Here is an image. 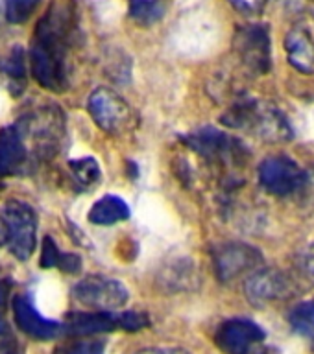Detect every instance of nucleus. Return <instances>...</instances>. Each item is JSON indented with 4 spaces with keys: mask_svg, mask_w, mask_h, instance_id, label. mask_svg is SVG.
<instances>
[{
    "mask_svg": "<svg viewBox=\"0 0 314 354\" xmlns=\"http://www.w3.org/2000/svg\"><path fill=\"white\" fill-rule=\"evenodd\" d=\"M74 32V10L69 2H55L35 26L32 43V72L44 88L61 93L67 87V52Z\"/></svg>",
    "mask_w": 314,
    "mask_h": 354,
    "instance_id": "obj_1",
    "label": "nucleus"
},
{
    "mask_svg": "<svg viewBox=\"0 0 314 354\" xmlns=\"http://www.w3.org/2000/svg\"><path fill=\"white\" fill-rule=\"evenodd\" d=\"M222 124L233 129H244L263 140L285 142L293 137L287 118L274 105L263 104L254 98H241L222 115Z\"/></svg>",
    "mask_w": 314,
    "mask_h": 354,
    "instance_id": "obj_2",
    "label": "nucleus"
},
{
    "mask_svg": "<svg viewBox=\"0 0 314 354\" xmlns=\"http://www.w3.org/2000/svg\"><path fill=\"white\" fill-rule=\"evenodd\" d=\"M307 284L302 281V277L296 271H279V270H259L254 271L244 282V292L250 303L263 306L272 301L293 297L299 290H307Z\"/></svg>",
    "mask_w": 314,
    "mask_h": 354,
    "instance_id": "obj_3",
    "label": "nucleus"
},
{
    "mask_svg": "<svg viewBox=\"0 0 314 354\" xmlns=\"http://www.w3.org/2000/svg\"><path fill=\"white\" fill-rule=\"evenodd\" d=\"M4 220L8 223V245L15 259L28 260L37 245V218L30 205L11 199L4 207Z\"/></svg>",
    "mask_w": 314,
    "mask_h": 354,
    "instance_id": "obj_4",
    "label": "nucleus"
},
{
    "mask_svg": "<svg viewBox=\"0 0 314 354\" xmlns=\"http://www.w3.org/2000/svg\"><path fill=\"white\" fill-rule=\"evenodd\" d=\"M259 183L268 194L283 198L302 190L307 183V174L287 155H272L261 162Z\"/></svg>",
    "mask_w": 314,
    "mask_h": 354,
    "instance_id": "obj_5",
    "label": "nucleus"
},
{
    "mask_svg": "<svg viewBox=\"0 0 314 354\" xmlns=\"http://www.w3.org/2000/svg\"><path fill=\"white\" fill-rule=\"evenodd\" d=\"M72 292L76 301H80L83 306L102 312L122 308L130 299V293L121 281L104 275L85 277L78 282Z\"/></svg>",
    "mask_w": 314,
    "mask_h": 354,
    "instance_id": "obj_6",
    "label": "nucleus"
},
{
    "mask_svg": "<svg viewBox=\"0 0 314 354\" xmlns=\"http://www.w3.org/2000/svg\"><path fill=\"white\" fill-rule=\"evenodd\" d=\"M235 50L244 68L255 76H263L272 66L270 33L263 24H250L237 30Z\"/></svg>",
    "mask_w": 314,
    "mask_h": 354,
    "instance_id": "obj_7",
    "label": "nucleus"
},
{
    "mask_svg": "<svg viewBox=\"0 0 314 354\" xmlns=\"http://www.w3.org/2000/svg\"><path fill=\"white\" fill-rule=\"evenodd\" d=\"M182 140L187 148L202 155L211 162H233L241 159V142L215 127H202L198 131L183 135Z\"/></svg>",
    "mask_w": 314,
    "mask_h": 354,
    "instance_id": "obj_8",
    "label": "nucleus"
},
{
    "mask_svg": "<svg viewBox=\"0 0 314 354\" xmlns=\"http://www.w3.org/2000/svg\"><path fill=\"white\" fill-rule=\"evenodd\" d=\"M87 107L93 120L96 122V126L107 133L124 131L130 124V118H132L126 100L111 88H96L89 96Z\"/></svg>",
    "mask_w": 314,
    "mask_h": 354,
    "instance_id": "obj_9",
    "label": "nucleus"
},
{
    "mask_svg": "<svg viewBox=\"0 0 314 354\" xmlns=\"http://www.w3.org/2000/svg\"><path fill=\"white\" fill-rule=\"evenodd\" d=\"M216 277L222 282H229L237 277L255 271L257 266L263 264V257L255 248L243 242L222 243L213 251Z\"/></svg>",
    "mask_w": 314,
    "mask_h": 354,
    "instance_id": "obj_10",
    "label": "nucleus"
},
{
    "mask_svg": "<svg viewBox=\"0 0 314 354\" xmlns=\"http://www.w3.org/2000/svg\"><path fill=\"white\" fill-rule=\"evenodd\" d=\"M265 339V330L257 323L235 317L218 326L215 343L226 354H252V347Z\"/></svg>",
    "mask_w": 314,
    "mask_h": 354,
    "instance_id": "obj_11",
    "label": "nucleus"
},
{
    "mask_svg": "<svg viewBox=\"0 0 314 354\" xmlns=\"http://www.w3.org/2000/svg\"><path fill=\"white\" fill-rule=\"evenodd\" d=\"M11 306H13V315H15L19 328L30 337H33V339L49 342V339H54L63 332L61 323L46 319V317L39 314L35 306H33V301L30 295H24V293L15 295Z\"/></svg>",
    "mask_w": 314,
    "mask_h": 354,
    "instance_id": "obj_12",
    "label": "nucleus"
},
{
    "mask_svg": "<svg viewBox=\"0 0 314 354\" xmlns=\"http://www.w3.org/2000/svg\"><path fill=\"white\" fill-rule=\"evenodd\" d=\"M115 328H122V314L115 312H76L67 317L65 330L72 336H93L100 332H111Z\"/></svg>",
    "mask_w": 314,
    "mask_h": 354,
    "instance_id": "obj_13",
    "label": "nucleus"
},
{
    "mask_svg": "<svg viewBox=\"0 0 314 354\" xmlns=\"http://www.w3.org/2000/svg\"><path fill=\"white\" fill-rule=\"evenodd\" d=\"M288 63L304 74H314V39L305 28H293L285 39Z\"/></svg>",
    "mask_w": 314,
    "mask_h": 354,
    "instance_id": "obj_14",
    "label": "nucleus"
},
{
    "mask_svg": "<svg viewBox=\"0 0 314 354\" xmlns=\"http://www.w3.org/2000/svg\"><path fill=\"white\" fill-rule=\"evenodd\" d=\"M26 160V148L22 133L15 126L0 131V176H11L21 170Z\"/></svg>",
    "mask_w": 314,
    "mask_h": 354,
    "instance_id": "obj_15",
    "label": "nucleus"
},
{
    "mask_svg": "<svg viewBox=\"0 0 314 354\" xmlns=\"http://www.w3.org/2000/svg\"><path fill=\"white\" fill-rule=\"evenodd\" d=\"M130 218V207L119 196H104L89 210V221L94 225H113Z\"/></svg>",
    "mask_w": 314,
    "mask_h": 354,
    "instance_id": "obj_16",
    "label": "nucleus"
},
{
    "mask_svg": "<svg viewBox=\"0 0 314 354\" xmlns=\"http://www.w3.org/2000/svg\"><path fill=\"white\" fill-rule=\"evenodd\" d=\"M288 323L298 336L314 342V299L296 304L288 314Z\"/></svg>",
    "mask_w": 314,
    "mask_h": 354,
    "instance_id": "obj_17",
    "label": "nucleus"
},
{
    "mask_svg": "<svg viewBox=\"0 0 314 354\" xmlns=\"http://www.w3.org/2000/svg\"><path fill=\"white\" fill-rule=\"evenodd\" d=\"M165 15L161 0H130V17L141 26H152Z\"/></svg>",
    "mask_w": 314,
    "mask_h": 354,
    "instance_id": "obj_18",
    "label": "nucleus"
},
{
    "mask_svg": "<svg viewBox=\"0 0 314 354\" xmlns=\"http://www.w3.org/2000/svg\"><path fill=\"white\" fill-rule=\"evenodd\" d=\"M69 168L72 171V177L76 179L82 187H93L100 181V166L98 162L91 157L85 159H76L69 162Z\"/></svg>",
    "mask_w": 314,
    "mask_h": 354,
    "instance_id": "obj_19",
    "label": "nucleus"
},
{
    "mask_svg": "<svg viewBox=\"0 0 314 354\" xmlns=\"http://www.w3.org/2000/svg\"><path fill=\"white\" fill-rule=\"evenodd\" d=\"M37 4L39 0H6V19L11 24H21L30 19Z\"/></svg>",
    "mask_w": 314,
    "mask_h": 354,
    "instance_id": "obj_20",
    "label": "nucleus"
},
{
    "mask_svg": "<svg viewBox=\"0 0 314 354\" xmlns=\"http://www.w3.org/2000/svg\"><path fill=\"white\" fill-rule=\"evenodd\" d=\"M294 271L302 277V281L307 286L314 284V243L307 249H302L296 254V264H294Z\"/></svg>",
    "mask_w": 314,
    "mask_h": 354,
    "instance_id": "obj_21",
    "label": "nucleus"
},
{
    "mask_svg": "<svg viewBox=\"0 0 314 354\" xmlns=\"http://www.w3.org/2000/svg\"><path fill=\"white\" fill-rule=\"evenodd\" d=\"M54 354H104V342H98V339H82V342L63 345Z\"/></svg>",
    "mask_w": 314,
    "mask_h": 354,
    "instance_id": "obj_22",
    "label": "nucleus"
},
{
    "mask_svg": "<svg viewBox=\"0 0 314 354\" xmlns=\"http://www.w3.org/2000/svg\"><path fill=\"white\" fill-rule=\"evenodd\" d=\"M61 253L55 242L50 236L43 238V245H41V268L49 270V268H54V266L60 264Z\"/></svg>",
    "mask_w": 314,
    "mask_h": 354,
    "instance_id": "obj_23",
    "label": "nucleus"
},
{
    "mask_svg": "<svg viewBox=\"0 0 314 354\" xmlns=\"http://www.w3.org/2000/svg\"><path fill=\"white\" fill-rule=\"evenodd\" d=\"M6 72H8V76L15 77V80H22L24 76V50L21 46H15L11 52Z\"/></svg>",
    "mask_w": 314,
    "mask_h": 354,
    "instance_id": "obj_24",
    "label": "nucleus"
},
{
    "mask_svg": "<svg viewBox=\"0 0 314 354\" xmlns=\"http://www.w3.org/2000/svg\"><path fill=\"white\" fill-rule=\"evenodd\" d=\"M229 4L244 15H259L265 10L266 0H229Z\"/></svg>",
    "mask_w": 314,
    "mask_h": 354,
    "instance_id": "obj_25",
    "label": "nucleus"
},
{
    "mask_svg": "<svg viewBox=\"0 0 314 354\" xmlns=\"http://www.w3.org/2000/svg\"><path fill=\"white\" fill-rule=\"evenodd\" d=\"M58 268L61 271H65V273H78V271L82 270V259L74 253H61Z\"/></svg>",
    "mask_w": 314,
    "mask_h": 354,
    "instance_id": "obj_26",
    "label": "nucleus"
},
{
    "mask_svg": "<svg viewBox=\"0 0 314 354\" xmlns=\"http://www.w3.org/2000/svg\"><path fill=\"white\" fill-rule=\"evenodd\" d=\"M0 354H22L19 343H17V339L11 336L10 332L0 339Z\"/></svg>",
    "mask_w": 314,
    "mask_h": 354,
    "instance_id": "obj_27",
    "label": "nucleus"
},
{
    "mask_svg": "<svg viewBox=\"0 0 314 354\" xmlns=\"http://www.w3.org/2000/svg\"><path fill=\"white\" fill-rule=\"evenodd\" d=\"M135 354H191V353L182 347H150V348H143V351H139V353Z\"/></svg>",
    "mask_w": 314,
    "mask_h": 354,
    "instance_id": "obj_28",
    "label": "nucleus"
},
{
    "mask_svg": "<svg viewBox=\"0 0 314 354\" xmlns=\"http://www.w3.org/2000/svg\"><path fill=\"white\" fill-rule=\"evenodd\" d=\"M10 290H11V279H4V281H0V308H2V306H6V301H8Z\"/></svg>",
    "mask_w": 314,
    "mask_h": 354,
    "instance_id": "obj_29",
    "label": "nucleus"
},
{
    "mask_svg": "<svg viewBox=\"0 0 314 354\" xmlns=\"http://www.w3.org/2000/svg\"><path fill=\"white\" fill-rule=\"evenodd\" d=\"M8 238H10V234H8V223H6L4 218L0 216V248L4 245Z\"/></svg>",
    "mask_w": 314,
    "mask_h": 354,
    "instance_id": "obj_30",
    "label": "nucleus"
},
{
    "mask_svg": "<svg viewBox=\"0 0 314 354\" xmlns=\"http://www.w3.org/2000/svg\"><path fill=\"white\" fill-rule=\"evenodd\" d=\"M8 334V321L2 317V314H0V337L6 336Z\"/></svg>",
    "mask_w": 314,
    "mask_h": 354,
    "instance_id": "obj_31",
    "label": "nucleus"
},
{
    "mask_svg": "<svg viewBox=\"0 0 314 354\" xmlns=\"http://www.w3.org/2000/svg\"><path fill=\"white\" fill-rule=\"evenodd\" d=\"M257 354H277V353H274V351H270V348H265V351H259Z\"/></svg>",
    "mask_w": 314,
    "mask_h": 354,
    "instance_id": "obj_32",
    "label": "nucleus"
}]
</instances>
